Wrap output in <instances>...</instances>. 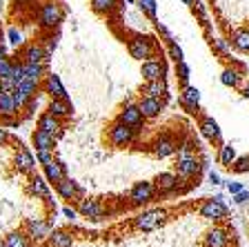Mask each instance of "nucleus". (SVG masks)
Returning <instances> with one entry per match:
<instances>
[{
  "label": "nucleus",
  "instance_id": "1",
  "mask_svg": "<svg viewBox=\"0 0 249 247\" xmlns=\"http://www.w3.org/2000/svg\"><path fill=\"white\" fill-rule=\"evenodd\" d=\"M36 18L42 29L53 31V27H58L62 22V18H65V9H62V5L58 0H45V2L38 7Z\"/></svg>",
  "mask_w": 249,
  "mask_h": 247
},
{
  "label": "nucleus",
  "instance_id": "2",
  "mask_svg": "<svg viewBox=\"0 0 249 247\" xmlns=\"http://www.w3.org/2000/svg\"><path fill=\"white\" fill-rule=\"evenodd\" d=\"M127 47H129L131 58H136V60H140V62L154 58L156 52H158V45H156L154 38L142 36V34H134V36L129 38V42H127Z\"/></svg>",
  "mask_w": 249,
  "mask_h": 247
},
{
  "label": "nucleus",
  "instance_id": "3",
  "mask_svg": "<svg viewBox=\"0 0 249 247\" xmlns=\"http://www.w3.org/2000/svg\"><path fill=\"white\" fill-rule=\"evenodd\" d=\"M167 221H169V209H149L134 218V227L138 232H154L160 229Z\"/></svg>",
  "mask_w": 249,
  "mask_h": 247
},
{
  "label": "nucleus",
  "instance_id": "4",
  "mask_svg": "<svg viewBox=\"0 0 249 247\" xmlns=\"http://www.w3.org/2000/svg\"><path fill=\"white\" fill-rule=\"evenodd\" d=\"M136 132H138V129L116 120V123H111L107 129V140L111 147H129L136 140Z\"/></svg>",
  "mask_w": 249,
  "mask_h": 247
},
{
  "label": "nucleus",
  "instance_id": "5",
  "mask_svg": "<svg viewBox=\"0 0 249 247\" xmlns=\"http://www.w3.org/2000/svg\"><path fill=\"white\" fill-rule=\"evenodd\" d=\"M78 214L89 221H103L107 216V207L100 198H78V205H76Z\"/></svg>",
  "mask_w": 249,
  "mask_h": 247
},
{
  "label": "nucleus",
  "instance_id": "6",
  "mask_svg": "<svg viewBox=\"0 0 249 247\" xmlns=\"http://www.w3.org/2000/svg\"><path fill=\"white\" fill-rule=\"evenodd\" d=\"M198 214H200L202 218H207V221H225L227 218V205L223 203V196H216V198H207V201L200 205V209H198Z\"/></svg>",
  "mask_w": 249,
  "mask_h": 247
},
{
  "label": "nucleus",
  "instance_id": "7",
  "mask_svg": "<svg viewBox=\"0 0 249 247\" xmlns=\"http://www.w3.org/2000/svg\"><path fill=\"white\" fill-rule=\"evenodd\" d=\"M158 194L154 180H140L129 190V201L131 205H145V203H151Z\"/></svg>",
  "mask_w": 249,
  "mask_h": 247
},
{
  "label": "nucleus",
  "instance_id": "8",
  "mask_svg": "<svg viewBox=\"0 0 249 247\" xmlns=\"http://www.w3.org/2000/svg\"><path fill=\"white\" fill-rule=\"evenodd\" d=\"M22 232L29 236L31 243H40L49 236V232H52V223L45 221V218H27Z\"/></svg>",
  "mask_w": 249,
  "mask_h": 247
},
{
  "label": "nucleus",
  "instance_id": "9",
  "mask_svg": "<svg viewBox=\"0 0 249 247\" xmlns=\"http://www.w3.org/2000/svg\"><path fill=\"white\" fill-rule=\"evenodd\" d=\"M52 54L45 49L42 42H27L20 52L16 54V58L20 62H49Z\"/></svg>",
  "mask_w": 249,
  "mask_h": 247
},
{
  "label": "nucleus",
  "instance_id": "10",
  "mask_svg": "<svg viewBox=\"0 0 249 247\" xmlns=\"http://www.w3.org/2000/svg\"><path fill=\"white\" fill-rule=\"evenodd\" d=\"M200 170H202V165H200V160H198L196 156H187V158H176V163H174V171L178 174V178H180V180L198 178Z\"/></svg>",
  "mask_w": 249,
  "mask_h": 247
},
{
  "label": "nucleus",
  "instance_id": "11",
  "mask_svg": "<svg viewBox=\"0 0 249 247\" xmlns=\"http://www.w3.org/2000/svg\"><path fill=\"white\" fill-rule=\"evenodd\" d=\"M53 185H56V194L67 203L78 201V198H83V194H85L83 187L78 185L76 180L69 178V176H62V178L58 180V183H53Z\"/></svg>",
  "mask_w": 249,
  "mask_h": 247
},
{
  "label": "nucleus",
  "instance_id": "12",
  "mask_svg": "<svg viewBox=\"0 0 249 247\" xmlns=\"http://www.w3.org/2000/svg\"><path fill=\"white\" fill-rule=\"evenodd\" d=\"M151 154L156 158H169V156H176V150H178V140L174 136H158L154 143L149 145Z\"/></svg>",
  "mask_w": 249,
  "mask_h": 247
},
{
  "label": "nucleus",
  "instance_id": "13",
  "mask_svg": "<svg viewBox=\"0 0 249 247\" xmlns=\"http://www.w3.org/2000/svg\"><path fill=\"white\" fill-rule=\"evenodd\" d=\"M14 165H16V170L25 176L36 174V158H34V154H31L27 147H22L20 143H18V152H16V156H14Z\"/></svg>",
  "mask_w": 249,
  "mask_h": 247
},
{
  "label": "nucleus",
  "instance_id": "14",
  "mask_svg": "<svg viewBox=\"0 0 249 247\" xmlns=\"http://www.w3.org/2000/svg\"><path fill=\"white\" fill-rule=\"evenodd\" d=\"M116 120L129 125V127H134V129H140L142 123H145V116H142V112L138 109L136 103H127V105H123V109L118 112V118Z\"/></svg>",
  "mask_w": 249,
  "mask_h": 247
},
{
  "label": "nucleus",
  "instance_id": "15",
  "mask_svg": "<svg viewBox=\"0 0 249 247\" xmlns=\"http://www.w3.org/2000/svg\"><path fill=\"white\" fill-rule=\"evenodd\" d=\"M198 129H200V134L209 140L212 145H223V132L218 127V123L212 118V116H200V123H198Z\"/></svg>",
  "mask_w": 249,
  "mask_h": 247
},
{
  "label": "nucleus",
  "instance_id": "16",
  "mask_svg": "<svg viewBox=\"0 0 249 247\" xmlns=\"http://www.w3.org/2000/svg\"><path fill=\"white\" fill-rule=\"evenodd\" d=\"M27 194L34 196V198H40V201H47L49 196H52V191H49V180L42 178V176L38 174H31L29 180H27Z\"/></svg>",
  "mask_w": 249,
  "mask_h": 247
},
{
  "label": "nucleus",
  "instance_id": "17",
  "mask_svg": "<svg viewBox=\"0 0 249 247\" xmlns=\"http://www.w3.org/2000/svg\"><path fill=\"white\" fill-rule=\"evenodd\" d=\"M178 183H180V178H178L176 171H160L154 178V185L158 190V194H165V196L178 191Z\"/></svg>",
  "mask_w": 249,
  "mask_h": 247
},
{
  "label": "nucleus",
  "instance_id": "18",
  "mask_svg": "<svg viewBox=\"0 0 249 247\" xmlns=\"http://www.w3.org/2000/svg\"><path fill=\"white\" fill-rule=\"evenodd\" d=\"M180 105H182L185 112L198 114V107H200V92H198L194 85H185V87H180Z\"/></svg>",
  "mask_w": 249,
  "mask_h": 247
},
{
  "label": "nucleus",
  "instance_id": "19",
  "mask_svg": "<svg viewBox=\"0 0 249 247\" xmlns=\"http://www.w3.org/2000/svg\"><path fill=\"white\" fill-rule=\"evenodd\" d=\"M229 229H225V227H213V229H209L205 236H202V245L205 247H229V241H231V236H229Z\"/></svg>",
  "mask_w": 249,
  "mask_h": 247
},
{
  "label": "nucleus",
  "instance_id": "20",
  "mask_svg": "<svg viewBox=\"0 0 249 247\" xmlns=\"http://www.w3.org/2000/svg\"><path fill=\"white\" fill-rule=\"evenodd\" d=\"M40 89H42L45 94H49L52 98H69L67 89L62 87L60 78H58L56 74H49V72H47V74H45V78H42Z\"/></svg>",
  "mask_w": 249,
  "mask_h": 247
},
{
  "label": "nucleus",
  "instance_id": "21",
  "mask_svg": "<svg viewBox=\"0 0 249 247\" xmlns=\"http://www.w3.org/2000/svg\"><path fill=\"white\" fill-rule=\"evenodd\" d=\"M158 58L154 56V58H149V60H142V65H140V74H142V78H145L147 82L156 80V78H165V62L158 60Z\"/></svg>",
  "mask_w": 249,
  "mask_h": 247
},
{
  "label": "nucleus",
  "instance_id": "22",
  "mask_svg": "<svg viewBox=\"0 0 249 247\" xmlns=\"http://www.w3.org/2000/svg\"><path fill=\"white\" fill-rule=\"evenodd\" d=\"M47 112L52 114V116H56V118L65 120V118H71L73 107H71V103H69V98H52Z\"/></svg>",
  "mask_w": 249,
  "mask_h": 247
},
{
  "label": "nucleus",
  "instance_id": "23",
  "mask_svg": "<svg viewBox=\"0 0 249 247\" xmlns=\"http://www.w3.org/2000/svg\"><path fill=\"white\" fill-rule=\"evenodd\" d=\"M38 129H42L47 134H52L53 138H58V136L62 134V120L56 118V116H52L49 112H45L40 118H38Z\"/></svg>",
  "mask_w": 249,
  "mask_h": 247
},
{
  "label": "nucleus",
  "instance_id": "24",
  "mask_svg": "<svg viewBox=\"0 0 249 247\" xmlns=\"http://www.w3.org/2000/svg\"><path fill=\"white\" fill-rule=\"evenodd\" d=\"M229 42H231V47L236 49V52L249 54V27L229 31Z\"/></svg>",
  "mask_w": 249,
  "mask_h": 247
},
{
  "label": "nucleus",
  "instance_id": "25",
  "mask_svg": "<svg viewBox=\"0 0 249 247\" xmlns=\"http://www.w3.org/2000/svg\"><path fill=\"white\" fill-rule=\"evenodd\" d=\"M138 109L142 112L145 120H151V118H156V116L162 112V100H160V98L145 96V98H142V100L138 103Z\"/></svg>",
  "mask_w": 249,
  "mask_h": 247
},
{
  "label": "nucleus",
  "instance_id": "26",
  "mask_svg": "<svg viewBox=\"0 0 249 247\" xmlns=\"http://www.w3.org/2000/svg\"><path fill=\"white\" fill-rule=\"evenodd\" d=\"M73 243H76V238L67 229H53L47 236V245L49 247H73Z\"/></svg>",
  "mask_w": 249,
  "mask_h": 247
},
{
  "label": "nucleus",
  "instance_id": "27",
  "mask_svg": "<svg viewBox=\"0 0 249 247\" xmlns=\"http://www.w3.org/2000/svg\"><path fill=\"white\" fill-rule=\"evenodd\" d=\"M16 116H18V109H16L14 96H11V92L2 89V94H0V120L16 118Z\"/></svg>",
  "mask_w": 249,
  "mask_h": 247
},
{
  "label": "nucleus",
  "instance_id": "28",
  "mask_svg": "<svg viewBox=\"0 0 249 247\" xmlns=\"http://www.w3.org/2000/svg\"><path fill=\"white\" fill-rule=\"evenodd\" d=\"M47 74V62H25V78L36 85H42V78Z\"/></svg>",
  "mask_w": 249,
  "mask_h": 247
},
{
  "label": "nucleus",
  "instance_id": "29",
  "mask_svg": "<svg viewBox=\"0 0 249 247\" xmlns=\"http://www.w3.org/2000/svg\"><path fill=\"white\" fill-rule=\"evenodd\" d=\"M142 94H145V96H151V98H160V100H165L167 98V80L165 78L149 80L145 87H142Z\"/></svg>",
  "mask_w": 249,
  "mask_h": 247
},
{
  "label": "nucleus",
  "instance_id": "30",
  "mask_svg": "<svg viewBox=\"0 0 249 247\" xmlns=\"http://www.w3.org/2000/svg\"><path fill=\"white\" fill-rule=\"evenodd\" d=\"M45 167V178L49 180V183H58V180L62 178V176H67V171H65V165L60 163V160H49L47 165H42Z\"/></svg>",
  "mask_w": 249,
  "mask_h": 247
},
{
  "label": "nucleus",
  "instance_id": "31",
  "mask_svg": "<svg viewBox=\"0 0 249 247\" xmlns=\"http://www.w3.org/2000/svg\"><path fill=\"white\" fill-rule=\"evenodd\" d=\"M31 143L36 150H53L56 147V138L52 134H47L42 129H36L34 134H31Z\"/></svg>",
  "mask_w": 249,
  "mask_h": 247
},
{
  "label": "nucleus",
  "instance_id": "32",
  "mask_svg": "<svg viewBox=\"0 0 249 247\" xmlns=\"http://www.w3.org/2000/svg\"><path fill=\"white\" fill-rule=\"evenodd\" d=\"M243 74L245 72H240L238 67H233L231 65V67H227L223 74H220V82H223L225 87L236 89V87H240V82H243Z\"/></svg>",
  "mask_w": 249,
  "mask_h": 247
},
{
  "label": "nucleus",
  "instance_id": "33",
  "mask_svg": "<svg viewBox=\"0 0 249 247\" xmlns=\"http://www.w3.org/2000/svg\"><path fill=\"white\" fill-rule=\"evenodd\" d=\"M118 7V0H91V9L100 16H111Z\"/></svg>",
  "mask_w": 249,
  "mask_h": 247
},
{
  "label": "nucleus",
  "instance_id": "34",
  "mask_svg": "<svg viewBox=\"0 0 249 247\" xmlns=\"http://www.w3.org/2000/svg\"><path fill=\"white\" fill-rule=\"evenodd\" d=\"M2 245L5 247H29L31 241H29V236H27L25 232H11V234H7L5 236Z\"/></svg>",
  "mask_w": 249,
  "mask_h": 247
},
{
  "label": "nucleus",
  "instance_id": "35",
  "mask_svg": "<svg viewBox=\"0 0 249 247\" xmlns=\"http://www.w3.org/2000/svg\"><path fill=\"white\" fill-rule=\"evenodd\" d=\"M209 42H212V49L218 54L220 58H231V42L225 40V38H209Z\"/></svg>",
  "mask_w": 249,
  "mask_h": 247
},
{
  "label": "nucleus",
  "instance_id": "36",
  "mask_svg": "<svg viewBox=\"0 0 249 247\" xmlns=\"http://www.w3.org/2000/svg\"><path fill=\"white\" fill-rule=\"evenodd\" d=\"M236 160V147H231L229 143H223L220 145V150H218V163L229 167V165Z\"/></svg>",
  "mask_w": 249,
  "mask_h": 247
},
{
  "label": "nucleus",
  "instance_id": "37",
  "mask_svg": "<svg viewBox=\"0 0 249 247\" xmlns=\"http://www.w3.org/2000/svg\"><path fill=\"white\" fill-rule=\"evenodd\" d=\"M229 170H231L233 174H249V154L236 156V160L229 165Z\"/></svg>",
  "mask_w": 249,
  "mask_h": 247
},
{
  "label": "nucleus",
  "instance_id": "38",
  "mask_svg": "<svg viewBox=\"0 0 249 247\" xmlns=\"http://www.w3.org/2000/svg\"><path fill=\"white\" fill-rule=\"evenodd\" d=\"M189 65H187L185 60L176 62V78L180 80V87H185V85H189Z\"/></svg>",
  "mask_w": 249,
  "mask_h": 247
},
{
  "label": "nucleus",
  "instance_id": "39",
  "mask_svg": "<svg viewBox=\"0 0 249 247\" xmlns=\"http://www.w3.org/2000/svg\"><path fill=\"white\" fill-rule=\"evenodd\" d=\"M11 78L16 80V85H20L25 80V62L14 60V69H11Z\"/></svg>",
  "mask_w": 249,
  "mask_h": 247
},
{
  "label": "nucleus",
  "instance_id": "40",
  "mask_svg": "<svg viewBox=\"0 0 249 247\" xmlns=\"http://www.w3.org/2000/svg\"><path fill=\"white\" fill-rule=\"evenodd\" d=\"M138 7L156 22V0H138Z\"/></svg>",
  "mask_w": 249,
  "mask_h": 247
},
{
  "label": "nucleus",
  "instance_id": "41",
  "mask_svg": "<svg viewBox=\"0 0 249 247\" xmlns=\"http://www.w3.org/2000/svg\"><path fill=\"white\" fill-rule=\"evenodd\" d=\"M169 58L174 62L185 60V54H182V49H180V45H178V42H171V45H169Z\"/></svg>",
  "mask_w": 249,
  "mask_h": 247
},
{
  "label": "nucleus",
  "instance_id": "42",
  "mask_svg": "<svg viewBox=\"0 0 249 247\" xmlns=\"http://www.w3.org/2000/svg\"><path fill=\"white\" fill-rule=\"evenodd\" d=\"M11 69H14V60L11 58H2L0 60V78L11 76Z\"/></svg>",
  "mask_w": 249,
  "mask_h": 247
},
{
  "label": "nucleus",
  "instance_id": "43",
  "mask_svg": "<svg viewBox=\"0 0 249 247\" xmlns=\"http://www.w3.org/2000/svg\"><path fill=\"white\" fill-rule=\"evenodd\" d=\"M36 160L40 165H47L49 160H53V150H36Z\"/></svg>",
  "mask_w": 249,
  "mask_h": 247
},
{
  "label": "nucleus",
  "instance_id": "44",
  "mask_svg": "<svg viewBox=\"0 0 249 247\" xmlns=\"http://www.w3.org/2000/svg\"><path fill=\"white\" fill-rule=\"evenodd\" d=\"M156 29H158V34H160V36L167 40V45H171V42H176V36H174V34H171V31L167 29L165 25H160V22H156Z\"/></svg>",
  "mask_w": 249,
  "mask_h": 247
},
{
  "label": "nucleus",
  "instance_id": "45",
  "mask_svg": "<svg viewBox=\"0 0 249 247\" xmlns=\"http://www.w3.org/2000/svg\"><path fill=\"white\" fill-rule=\"evenodd\" d=\"M62 216L69 218V221H76V218H78V209H76V207H71V205L62 207Z\"/></svg>",
  "mask_w": 249,
  "mask_h": 247
},
{
  "label": "nucleus",
  "instance_id": "46",
  "mask_svg": "<svg viewBox=\"0 0 249 247\" xmlns=\"http://www.w3.org/2000/svg\"><path fill=\"white\" fill-rule=\"evenodd\" d=\"M233 201L238 203V205H243V203H247L249 201V191H238V194H233Z\"/></svg>",
  "mask_w": 249,
  "mask_h": 247
},
{
  "label": "nucleus",
  "instance_id": "47",
  "mask_svg": "<svg viewBox=\"0 0 249 247\" xmlns=\"http://www.w3.org/2000/svg\"><path fill=\"white\" fill-rule=\"evenodd\" d=\"M9 42H11V45H20V42H22L20 34H18L16 29H9Z\"/></svg>",
  "mask_w": 249,
  "mask_h": 247
},
{
  "label": "nucleus",
  "instance_id": "48",
  "mask_svg": "<svg viewBox=\"0 0 249 247\" xmlns=\"http://www.w3.org/2000/svg\"><path fill=\"white\" fill-rule=\"evenodd\" d=\"M227 191L229 194H238V191H243V185L240 183H227Z\"/></svg>",
  "mask_w": 249,
  "mask_h": 247
},
{
  "label": "nucleus",
  "instance_id": "49",
  "mask_svg": "<svg viewBox=\"0 0 249 247\" xmlns=\"http://www.w3.org/2000/svg\"><path fill=\"white\" fill-rule=\"evenodd\" d=\"M9 132H7V129L5 127H0V147H2V145H5V143H9Z\"/></svg>",
  "mask_w": 249,
  "mask_h": 247
},
{
  "label": "nucleus",
  "instance_id": "50",
  "mask_svg": "<svg viewBox=\"0 0 249 247\" xmlns=\"http://www.w3.org/2000/svg\"><path fill=\"white\" fill-rule=\"evenodd\" d=\"M209 180H212L213 185H218V183H220V176H218V174H213V171H212V174H209Z\"/></svg>",
  "mask_w": 249,
  "mask_h": 247
},
{
  "label": "nucleus",
  "instance_id": "51",
  "mask_svg": "<svg viewBox=\"0 0 249 247\" xmlns=\"http://www.w3.org/2000/svg\"><path fill=\"white\" fill-rule=\"evenodd\" d=\"M240 94H243V96H245V98H247V100H249V82H247V85H245L243 89H240Z\"/></svg>",
  "mask_w": 249,
  "mask_h": 247
},
{
  "label": "nucleus",
  "instance_id": "52",
  "mask_svg": "<svg viewBox=\"0 0 249 247\" xmlns=\"http://www.w3.org/2000/svg\"><path fill=\"white\" fill-rule=\"evenodd\" d=\"M2 58H5V47L0 45V60H2Z\"/></svg>",
  "mask_w": 249,
  "mask_h": 247
},
{
  "label": "nucleus",
  "instance_id": "53",
  "mask_svg": "<svg viewBox=\"0 0 249 247\" xmlns=\"http://www.w3.org/2000/svg\"><path fill=\"white\" fill-rule=\"evenodd\" d=\"M182 2H185V5H189V7H192L194 2H196V0H182Z\"/></svg>",
  "mask_w": 249,
  "mask_h": 247
},
{
  "label": "nucleus",
  "instance_id": "54",
  "mask_svg": "<svg viewBox=\"0 0 249 247\" xmlns=\"http://www.w3.org/2000/svg\"><path fill=\"white\" fill-rule=\"evenodd\" d=\"M0 94H2V85H0Z\"/></svg>",
  "mask_w": 249,
  "mask_h": 247
},
{
  "label": "nucleus",
  "instance_id": "55",
  "mask_svg": "<svg viewBox=\"0 0 249 247\" xmlns=\"http://www.w3.org/2000/svg\"><path fill=\"white\" fill-rule=\"evenodd\" d=\"M0 247H5V245H2V243H0Z\"/></svg>",
  "mask_w": 249,
  "mask_h": 247
}]
</instances>
